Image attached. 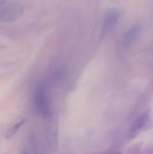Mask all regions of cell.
<instances>
[{
	"label": "cell",
	"mask_w": 153,
	"mask_h": 154,
	"mask_svg": "<svg viewBox=\"0 0 153 154\" xmlns=\"http://www.w3.org/2000/svg\"><path fill=\"white\" fill-rule=\"evenodd\" d=\"M24 7L21 3L13 2L0 6V22H10L22 16Z\"/></svg>",
	"instance_id": "1"
},
{
	"label": "cell",
	"mask_w": 153,
	"mask_h": 154,
	"mask_svg": "<svg viewBox=\"0 0 153 154\" xmlns=\"http://www.w3.org/2000/svg\"><path fill=\"white\" fill-rule=\"evenodd\" d=\"M20 154H29V153L27 150H24L22 151L21 152Z\"/></svg>",
	"instance_id": "7"
},
{
	"label": "cell",
	"mask_w": 153,
	"mask_h": 154,
	"mask_svg": "<svg viewBox=\"0 0 153 154\" xmlns=\"http://www.w3.org/2000/svg\"><path fill=\"white\" fill-rule=\"evenodd\" d=\"M6 2V0H0V6L4 4Z\"/></svg>",
	"instance_id": "8"
},
{
	"label": "cell",
	"mask_w": 153,
	"mask_h": 154,
	"mask_svg": "<svg viewBox=\"0 0 153 154\" xmlns=\"http://www.w3.org/2000/svg\"><path fill=\"white\" fill-rule=\"evenodd\" d=\"M35 100L37 109L41 116L44 118H49L50 116V111L48 99L45 91L41 87L36 89Z\"/></svg>",
	"instance_id": "3"
},
{
	"label": "cell",
	"mask_w": 153,
	"mask_h": 154,
	"mask_svg": "<svg viewBox=\"0 0 153 154\" xmlns=\"http://www.w3.org/2000/svg\"><path fill=\"white\" fill-rule=\"evenodd\" d=\"M149 117V115L147 112L144 113L139 116L134 122L130 129L131 134H135L141 130L148 121Z\"/></svg>",
	"instance_id": "5"
},
{
	"label": "cell",
	"mask_w": 153,
	"mask_h": 154,
	"mask_svg": "<svg viewBox=\"0 0 153 154\" xmlns=\"http://www.w3.org/2000/svg\"><path fill=\"white\" fill-rule=\"evenodd\" d=\"M26 122V119H22L13 126L10 128L6 132L5 135V137L6 139H9L12 137L18 131L21 127Z\"/></svg>",
	"instance_id": "6"
},
{
	"label": "cell",
	"mask_w": 153,
	"mask_h": 154,
	"mask_svg": "<svg viewBox=\"0 0 153 154\" xmlns=\"http://www.w3.org/2000/svg\"></svg>",
	"instance_id": "9"
},
{
	"label": "cell",
	"mask_w": 153,
	"mask_h": 154,
	"mask_svg": "<svg viewBox=\"0 0 153 154\" xmlns=\"http://www.w3.org/2000/svg\"><path fill=\"white\" fill-rule=\"evenodd\" d=\"M120 17L119 11L116 8L108 10L104 17L102 30V36L106 37L110 34L117 23Z\"/></svg>",
	"instance_id": "2"
},
{
	"label": "cell",
	"mask_w": 153,
	"mask_h": 154,
	"mask_svg": "<svg viewBox=\"0 0 153 154\" xmlns=\"http://www.w3.org/2000/svg\"><path fill=\"white\" fill-rule=\"evenodd\" d=\"M141 25L136 24L131 27L127 31L123 38V44L125 46H128L130 44L132 41L134 40L141 32Z\"/></svg>",
	"instance_id": "4"
}]
</instances>
